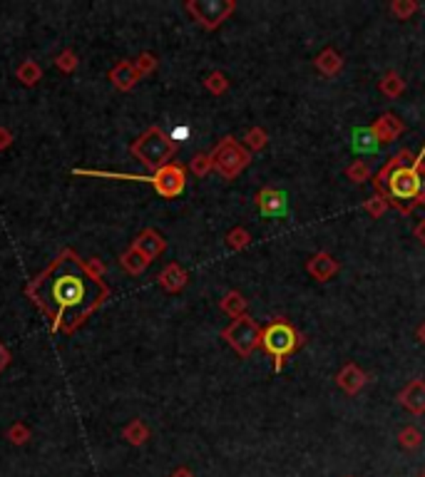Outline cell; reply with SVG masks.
<instances>
[{
	"label": "cell",
	"mask_w": 425,
	"mask_h": 477,
	"mask_svg": "<svg viewBox=\"0 0 425 477\" xmlns=\"http://www.w3.org/2000/svg\"><path fill=\"white\" fill-rule=\"evenodd\" d=\"M25 294L50 318L53 333H73L95 309L105 304L110 289L103 279H90L85 274L83 261L75 256V251L63 249L43 274L30 281Z\"/></svg>",
	"instance_id": "6da1fadb"
},
{
	"label": "cell",
	"mask_w": 425,
	"mask_h": 477,
	"mask_svg": "<svg viewBox=\"0 0 425 477\" xmlns=\"http://www.w3.org/2000/svg\"><path fill=\"white\" fill-rule=\"evenodd\" d=\"M130 152L149 172H157V169L167 167L169 159L177 154V139H172L162 127H149L135 139Z\"/></svg>",
	"instance_id": "7a4b0ae2"
},
{
	"label": "cell",
	"mask_w": 425,
	"mask_h": 477,
	"mask_svg": "<svg viewBox=\"0 0 425 477\" xmlns=\"http://www.w3.org/2000/svg\"><path fill=\"white\" fill-rule=\"evenodd\" d=\"M423 159H425V147H423L421 157H413V159H408V162H403L401 167H396V172L391 174V179H388V184H386V197L393 199L401 212L406 209L403 202H408V214L413 212V202H416L418 192H421Z\"/></svg>",
	"instance_id": "3957f363"
},
{
	"label": "cell",
	"mask_w": 425,
	"mask_h": 477,
	"mask_svg": "<svg viewBox=\"0 0 425 477\" xmlns=\"http://www.w3.org/2000/svg\"><path fill=\"white\" fill-rule=\"evenodd\" d=\"M298 341L301 338H298L296 328H293L291 323H286V321H271V323L261 331V348L274 358L276 373L281 370L283 358H288V355L298 348Z\"/></svg>",
	"instance_id": "277c9868"
},
{
	"label": "cell",
	"mask_w": 425,
	"mask_h": 477,
	"mask_svg": "<svg viewBox=\"0 0 425 477\" xmlns=\"http://www.w3.org/2000/svg\"><path fill=\"white\" fill-rule=\"evenodd\" d=\"M251 157L246 147H241L234 137H224L211 152V164L224 179H236L246 167H249Z\"/></svg>",
	"instance_id": "5b68a950"
},
{
	"label": "cell",
	"mask_w": 425,
	"mask_h": 477,
	"mask_svg": "<svg viewBox=\"0 0 425 477\" xmlns=\"http://www.w3.org/2000/svg\"><path fill=\"white\" fill-rule=\"evenodd\" d=\"M221 338H224L241 358H249V355L261 345V328L254 318L239 316V318H234L224 331H221Z\"/></svg>",
	"instance_id": "8992f818"
},
{
	"label": "cell",
	"mask_w": 425,
	"mask_h": 477,
	"mask_svg": "<svg viewBox=\"0 0 425 477\" xmlns=\"http://www.w3.org/2000/svg\"><path fill=\"white\" fill-rule=\"evenodd\" d=\"M187 13L206 30H216L236 10L234 0H187Z\"/></svg>",
	"instance_id": "52a82bcc"
},
{
	"label": "cell",
	"mask_w": 425,
	"mask_h": 477,
	"mask_svg": "<svg viewBox=\"0 0 425 477\" xmlns=\"http://www.w3.org/2000/svg\"><path fill=\"white\" fill-rule=\"evenodd\" d=\"M149 184L154 187V192L164 199H177L187 187V174L182 164H167V167L157 169L149 177Z\"/></svg>",
	"instance_id": "ba28073f"
},
{
	"label": "cell",
	"mask_w": 425,
	"mask_h": 477,
	"mask_svg": "<svg viewBox=\"0 0 425 477\" xmlns=\"http://www.w3.org/2000/svg\"><path fill=\"white\" fill-rule=\"evenodd\" d=\"M256 207L264 217H283L288 209V197L279 189H261L256 194Z\"/></svg>",
	"instance_id": "9c48e42d"
},
{
	"label": "cell",
	"mask_w": 425,
	"mask_h": 477,
	"mask_svg": "<svg viewBox=\"0 0 425 477\" xmlns=\"http://www.w3.org/2000/svg\"><path fill=\"white\" fill-rule=\"evenodd\" d=\"M406 129V124L396 117L393 112H386L371 124V134L376 137V142H393L401 137V132Z\"/></svg>",
	"instance_id": "30bf717a"
},
{
	"label": "cell",
	"mask_w": 425,
	"mask_h": 477,
	"mask_svg": "<svg viewBox=\"0 0 425 477\" xmlns=\"http://www.w3.org/2000/svg\"><path fill=\"white\" fill-rule=\"evenodd\" d=\"M132 246H135V249H137V251H142V254H145L149 261H154L157 256L164 254V249H167V239L162 237V234L157 232V229H145V232H140L137 237H135Z\"/></svg>",
	"instance_id": "8fae6325"
},
{
	"label": "cell",
	"mask_w": 425,
	"mask_h": 477,
	"mask_svg": "<svg viewBox=\"0 0 425 477\" xmlns=\"http://www.w3.org/2000/svg\"><path fill=\"white\" fill-rule=\"evenodd\" d=\"M398 400H401L403 408L411 410L413 415H423L425 413V380L421 378L411 380V383L401 390Z\"/></svg>",
	"instance_id": "7c38bea8"
},
{
	"label": "cell",
	"mask_w": 425,
	"mask_h": 477,
	"mask_svg": "<svg viewBox=\"0 0 425 477\" xmlns=\"http://www.w3.org/2000/svg\"><path fill=\"white\" fill-rule=\"evenodd\" d=\"M110 82H112L120 92H130V90L140 82V73H137V68H135V63L122 60V63L115 65V68L110 70Z\"/></svg>",
	"instance_id": "4fadbf2b"
},
{
	"label": "cell",
	"mask_w": 425,
	"mask_h": 477,
	"mask_svg": "<svg viewBox=\"0 0 425 477\" xmlns=\"http://www.w3.org/2000/svg\"><path fill=\"white\" fill-rule=\"evenodd\" d=\"M366 373H363L361 368H358L356 363H348V365H343L341 370H338V375H336V383H338V388L343 390V393H348V395H356V393H361V388L366 385Z\"/></svg>",
	"instance_id": "5bb4252c"
},
{
	"label": "cell",
	"mask_w": 425,
	"mask_h": 477,
	"mask_svg": "<svg viewBox=\"0 0 425 477\" xmlns=\"http://www.w3.org/2000/svg\"><path fill=\"white\" fill-rule=\"evenodd\" d=\"M306 271L316 281H328L331 276L338 274V261L333 259L331 254H326V251H318V254H313L311 259H308Z\"/></svg>",
	"instance_id": "9a60e30c"
},
{
	"label": "cell",
	"mask_w": 425,
	"mask_h": 477,
	"mask_svg": "<svg viewBox=\"0 0 425 477\" xmlns=\"http://www.w3.org/2000/svg\"><path fill=\"white\" fill-rule=\"evenodd\" d=\"M157 281H159V286L167 291V294H179V291L187 286V281H189V274H187L179 264H167Z\"/></svg>",
	"instance_id": "2e32d148"
},
{
	"label": "cell",
	"mask_w": 425,
	"mask_h": 477,
	"mask_svg": "<svg viewBox=\"0 0 425 477\" xmlns=\"http://www.w3.org/2000/svg\"><path fill=\"white\" fill-rule=\"evenodd\" d=\"M408 159H413V154L408 152V149H401V152L393 154V157L381 167V172H378L376 179H373V184H376V189H378V194H381V197H386V184H388V179H391V174L396 172V167H401V164L408 162Z\"/></svg>",
	"instance_id": "e0dca14e"
},
{
	"label": "cell",
	"mask_w": 425,
	"mask_h": 477,
	"mask_svg": "<svg viewBox=\"0 0 425 477\" xmlns=\"http://www.w3.org/2000/svg\"><path fill=\"white\" fill-rule=\"evenodd\" d=\"M316 70L321 75H326V77H333V75H338L341 73V68H343V60H341V55L336 53L333 48H326V50H321V53L316 55Z\"/></svg>",
	"instance_id": "ac0fdd59"
},
{
	"label": "cell",
	"mask_w": 425,
	"mask_h": 477,
	"mask_svg": "<svg viewBox=\"0 0 425 477\" xmlns=\"http://www.w3.org/2000/svg\"><path fill=\"white\" fill-rule=\"evenodd\" d=\"M152 261L147 259L142 251H137L135 246H130L127 251H125L122 256H120V266H122L127 274H132V276H140V274H145L147 271V266H149Z\"/></svg>",
	"instance_id": "d6986e66"
},
{
	"label": "cell",
	"mask_w": 425,
	"mask_h": 477,
	"mask_svg": "<svg viewBox=\"0 0 425 477\" xmlns=\"http://www.w3.org/2000/svg\"><path fill=\"white\" fill-rule=\"evenodd\" d=\"M246 299L239 294V291H226L224 299L219 301V309L224 313H229L231 318H239V316H246Z\"/></svg>",
	"instance_id": "ffe728a7"
},
{
	"label": "cell",
	"mask_w": 425,
	"mask_h": 477,
	"mask_svg": "<svg viewBox=\"0 0 425 477\" xmlns=\"http://www.w3.org/2000/svg\"><path fill=\"white\" fill-rule=\"evenodd\" d=\"M378 90H381L386 97L396 100L401 97L403 92H406V80L401 77V75L396 73V70H391V73H386L381 77V82H378Z\"/></svg>",
	"instance_id": "44dd1931"
},
{
	"label": "cell",
	"mask_w": 425,
	"mask_h": 477,
	"mask_svg": "<svg viewBox=\"0 0 425 477\" xmlns=\"http://www.w3.org/2000/svg\"><path fill=\"white\" fill-rule=\"evenodd\" d=\"M15 77H18L25 87H33V85H38L40 80H43V68H40L35 60H23V63L18 65V70H15Z\"/></svg>",
	"instance_id": "7402d4cb"
},
{
	"label": "cell",
	"mask_w": 425,
	"mask_h": 477,
	"mask_svg": "<svg viewBox=\"0 0 425 477\" xmlns=\"http://www.w3.org/2000/svg\"><path fill=\"white\" fill-rule=\"evenodd\" d=\"M122 438L127 440L130 445H135V448H140V445H145L147 440H149V428L145 425V420L135 418L132 423H127L122 428Z\"/></svg>",
	"instance_id": "603a6c76"
},
{
	"label": "cell",
	"mask_w": 425,
	"mask_h": 477,
	"mask_svg": "<svg viewBox=\"0 0 425 477\" xmlns=\"http://www.w3.org/2000/svg\"><path fill=\"white\" fill-rule=\"evenodd\" d=\"M266 142H269V134H266V129L261 127H251L249 132H246V139H244V147L246 152H259V149L266 147Z\"/></svg>",
	"instance_id": "cb8c5ba5"
},
{
	"label": "cell",
	"mask_w": 425,
	"mask_h": 477,
	"mask_svg": "<svg viewBox=\"0 0 425 477\" xmlns=\"http://www.w3.org/2000/svg\"><path fill=\"white\" fill-rule=\"evenodd\" d=\"M211 169H214V164H211V154L199 152L189 159V172L194 174V177H206Z\"/></svg>",
	"instance_id": "d4e9b609"
},
{
	"label": "cell",
	"mask_w": 425,
	"mask_h": 477,
	"mask_svg": "<svg viewBox=\"0 0 425 477\" xmlns=\"http://www.w3.org/2000/svg\"><path fill=\"white\" fill-rule=\"evenodd\" d=\"M398 443H401L406 450H416V448H421V443H423V433L418 428H413V425H408V428H403L401 433H398Z\"/></svg>",
	"instance_id": "484cf974"
},
{
	"label": "cell",
	"mask_w": 425,
	"mask_h": 477,
	"mask_svg": "<svg viewBox=\"0 0 425 477\" xmlns=\"http://www.w3.org/2000/svg\"><path fill=\"white\" fill-rule=\"evenodd\" d=\"M388 207H391V202H388L386 197H381V194H373V197H368L366 204H363L366 214H371L373 219H381L383 214L388 212Z\"/></svg>",
	"instance_id": "4316f807"
},
{
	"label": "cell",
	"mask_w": 425,
	"mask_h": 477,
	"mask_svg": "<svg viewBox=\"0 0 425 477\" xmlns=\"http://www.w3.org/2000/svg\"><path fill=\"white\" fill-rule=\"evenodd\" d=\"M78 65H80V60H78V53H75V50H63V53L58 55V58H55V68L60 70V73H75V70H78Z\"/></svg>",
	"instance_id": "83f0119b"
},
{
	"label": "cell",
	"mask_w": 425,
	"mask_h": 477,
	"mask_svg": "<svg viewBox=\"0 0 425 477\" xmlns=\"http://www.w3.org/2000/svg\"><path fill=\"white\" fill-rule=\"evenodd\" d=\"M204 87L209 90L211 95H224L226 90H229V80H226V75H224V73L214 70V73H211L209 77L204 80Z\"/></svg>",
	"instance_id": "f1b7e54d"
},
{
	"label": "cell",
	"mask_w": 425,
	"mask_h": 477,
	"mask_svg": "<svg viewBox=\"0 0 425 477\" xmlns=\"http://www.w3.org/2000/svg\"><path fill=\"white\" fill-rule=\"evenodd\" d=\"M249 241H251V237H249V232H246L244 227H236V229H231V232L226 234V246H229V249H234V251L246 249V246H249Z\"/></svg>",
	"instance_id": "f546056e"
},
{
	"label": "cell",
	"mask_w": 425,
	"mask_h": 477,
	"mask_svg": "<svg viewBox=\"0 0 425 477\" xmlns=\"http://www.w3.org/2000/svg\"><path fill=\"white\" fill-rule=\"evenodd\" d=\"M346 177L351 179V182H356V184H363L366 179H371V167H368L366 162H361V159H356L353 164H348Z\"/></svg>",
	"instance_id": "4dcf8cb0"
},
{
	"label": "cell",
	"mask_w": 425,
	"mask_h": 477,
	"mask_svg": "<svg viewBox=\"0 0 425 477\" xmlns=\"http://www.w3.org/2000/svg\"><path fill=\"white\" fill-rule=\"evenodd\" d=\"M391 13L396 15L398 20H408L413 13H418V3L416 0H393Z\"/></svg>",
	"instance_id": "1f68e13d"
},
{
	"label": "cell",
	"mask_w": 425,
	"mask_h": 477,
	"mask_svg": "<svg viewBox=\"0 0 425 477\" xmlns=\"http://www.w3.org/2000/svg\"><path fill=\"white\" fill-rule=\"evenodd\" d=\"M8 440L13 445H25L30 440V428L25 423H13L8 428Z\"/></svg>",
	"instance_id": "d6a6232c"
},
{
	"label": "cell",
	"mask_w": 425,
	"mask_h": 477,
	"mask_svg": "<svg viewBox=\"0 0 425 477\" xmlns=\"http://www.w3.org/2000/svg\"><path fill=\"white\" fill-rule=\"evenodd\" d=\"M135 68H137L140 77H145V75H152L157 70V58L152 53H142L137 58V63H135Z\"/></svg>",
	"instance_id": "836d02e7"
},
{
	"label": "cell",
	"mask_w": 425,
	"mask_h": 477,
	"mask_svg": "<svg viewBox=\"0 0 425 477\" xmlns=\"http://www.w3.org/2000/svg\"><path fill=\"white\" fill-rule=\"evenodd\" d=\"M83 269H85V274H88L90 279H103V276L107 274V266H105L100 259H88V261H83Z\"/></svg>",
	"instance_id": "e575fe53"
},
{
	"label": "cell",
	"mask_w": 425,
	"mask_h": 477,
	"mask_svg": "<svg viewBox=\"0 0 425 477\" xmlns=\"http://www.w3.org/2000/svg\"><path fill=\"white\" fill-rule=\"evenodd\" d=\"M13 132H10L8 127H0V152H3V149H8L10 144H13Z\"/></svg>",
	"instance_id": "d590c367"
},
{
	"label": "cell",
	"mask_w": 425,
	"mask_h": 477,
	"mask_svg": "<svg viewBox=\"0 0 425 477\" xmlns=\"http://www.w3.org/2000/svg\"><path fill=\"white\" fill-rule=\"evenodd\" d=\"M425 204V164H421V192H418L416 202H413V209Z\"/></svg>",
	"instance_id": "8d00e7d4"
},
{
	"label": "cell",
	"mask_w": 425,
	"mask_h": 477,
	"mask_svg": "<svg viewBox=\"0 0 425 477\" xmlns=\"http://www.w3.org/2000/svg\"><path fill=\"white\" fill-rule=\"evenodd\" d=\"M10 365V350L5 348V343H0V373Z\"/></svg>",
	"instance_id": "74e56055"
},
{
	"label": "cell",
	"mask_w": 425,
	"mask_h": 477,
	"mask_svg": "<svg viewBox=\"0 0 425 477\" xmlns=\"http://www.w3.org/2000/svg\"><path fill=\"white\" fill-rule=\"evenodd\" d=\"M413 234H416V239H418V241H421V244L425 246V219H423V222H421V224H418V227H416V229H413Z\"/></svg>",
	"instance_id": "f35d334b"
},
{
	"label": "cell",
	"mask_w": 425,
	"mask_h": 477,
	"mask_svg": "<svg viewBox=\"0 0 425 477\" xmlns=\"http://www.w3.org/2000/svg\"><path fill=\"white\" fill-rule=\"evenodd\" d=\"M169 477H194V473H191V470H187V468H177Z\"/></svg>",
	"instance_id": "ab89813d"
},
{
	"label": "cell",
	"mask_w": 425,
	"mask_h": 477,
	"mask_svg": "<svg viewBox=\"0 0 425 477\" xmlns=\"http://www.w3.org/2000/svg\"><path fill=\"white\" fill-rule=\"evenodd\" d=\"M418 338L425 343V323H421V328H418Z\"/></svg>",
	"instance_id": "60d3db41"
},
{
	"label": "cell",
	"mask_w": 425,
	"mask_h": 477,
	"mask_svg": "<svg viewBox=\"0 0 425 477\" xmlns=\"http://www.w3.org/2000/svg\"><path fill=\"white\" fill-rule=\"evenodd\" d=\"M421 477H425V473H423V475H421Z\"/></svg>",
	"instance_id": "b9f144b4"
}]
</instances>
